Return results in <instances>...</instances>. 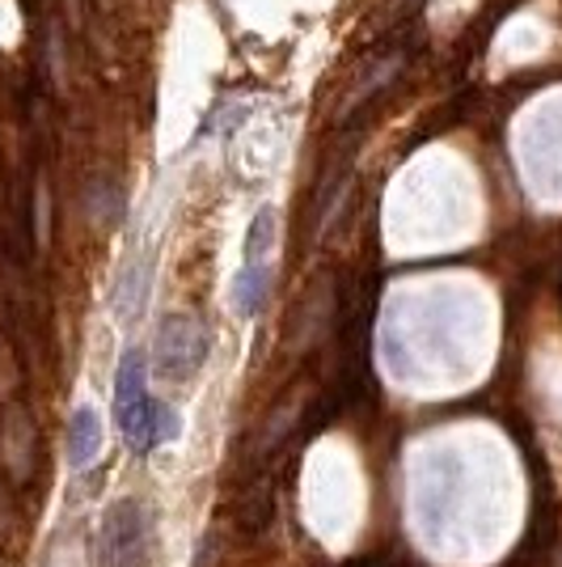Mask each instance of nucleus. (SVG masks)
I'll use <instances>...</instances> for the list:
<instances>
[{
	"mask_svg": "<svg viewBox=\"0 0 562 567\" xmlns=\"http://www.w3.org/2000/svg\"><path fill=\"white\" fill-rule=\"evenodd\" d=\"M271 241H275V213H258V220L250 225V241H246V262L258 267V262L267 259Z\"/></svg>",
	"mask_w": 562,
	"mask_h": 567,
	"instance_id": "423d86ee",
	"label": "nucleus"
},
{
	"mask_svg": "<svg viewBox=\"0 0 562 567\" xmlns=\"http://www.w3.org/2000/svg\"><path fill=\"white\" fill-rule=\"evenodd\" d=\"M157 520L144 499H115L97 529V567H148Z\"/></svg>",
	"mask_w": 562,
	"mask_h": 567,
	"instance_id": "f257e3e1",
	"label": "nucleus"
},
{
	"mask_svg": "<svg viewBox=\"0 0 562 567\" xmlns=\"http://www.w3.org/2000/svg\"><path fill=\"white\" fill-rule=\"evenodd\" d=\"M267 284H271V267H267V262H258V267L246 262V271H241L233 284V301L246 318H254L258 309H262V301H267Z\"/></svg>",
	"mask_w": 562,
	"mask_h": 567,
	"instance_id": "39448f33",
	"label": "nucleus"
},
{
	"mask_svg": "<svg viewBox=\"0 0 562 567\" xmlns=\"http://www.w3.org/2000/svg\"><path fill=\"white\" fill-rule=\"evenodd\" d=\"M157 406H162V402L148 399L144 355L127 352L118 360V373H115V424L132 450H153V420H157Z\"/></svg>",
	"mask_w": 562,
	"mask_h": 567,
	"instance_id": "f03ea898",
	"label": "nucleus"
},
{
	"mask_svg": "<svg viewBox=\"0 0 562 567\" xmlns=\"http://www.w3.org/2000/svg\"><path fill=\"white\" fill-rule=\"evenodd\" d=\"M102 450V424H97V411L94 406H76L69 424V457L72 466H90Z\"/></svg>",
	"mask_w": 562,
	"mask_h": 567,
	"instance_id": "20e7f679",
	"label": "nucleus"
},
{
	"mask_svg": "<svg viewBox=\"0 0 562 567\" xmlns=\"http://www.w3.org/2000/svg\"><path fill=\"white\" fill-rule=\"evenodd\" d=\"M208 355V331L199 318L169 313L157 331V373L169 381H187Z\"/></svg>",
	"mask_w": 562,
	"mask_h": 567,
	"instance_id": "7ed1b4c3",
	"label": "nucleus"
}]
</instances>
